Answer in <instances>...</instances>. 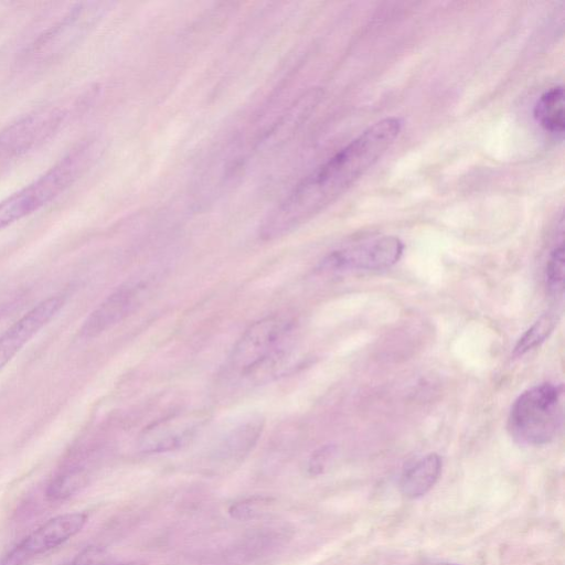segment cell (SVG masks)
<instances>
[{"instance_id": "obj_6", "label": "cell", "mask_w": 565, "mask_h": 565, "mask_svg": "<svg viewBox=\"0 0 565 565\" xmlns=\"http://www.w3.org/2000/svg\"><path fill=\"white\" fill-rule=\"evenodd\" d=\"M66 113L46 106L24 115L0 130V175L47 141L62 126Z\"/></svg>"}, {"instance_id": "obj_8", "label": "cell", "mask_w": 565, "mask_h": 565, "mask_svg": "<svg viewBox=\"0 0 565 565\" xmlns=\"http://www.w3.org/2000/svg\"><path fill=\"white\" fill-rule=\"evenodd\" d=\"M87 515L75 512L57 515L25 536L0 562V565H23L30 558L46 553L77 534Z\"/></svg>"}, {"instance_id": "obj_13", "label": "cell", "mask_w": 565, "mask_h": 565, "mask_svg": "<svg viewBox=\"0 0 565 565\" xmlns=\"http://www.w3.org/2000/svg\"><path fill=\"white\" fill-rule=\"evenodd\" d=\"M441 459L437 454H429L411 468L401 478V491L409 499L426 494L436 483L441 472Z\"/></svg>"}, {"instance_id": "obj_12", "label": "cell", "mask_w": 565, "mask_h": 565, "mask_svg": "<svg viewBox=\"0 0 565 565\" xmlns=\"http://www.w3.org/2000/svg\"><path fill=\"white\" fill-rule=\"evenodd\" d=\"M64 298L41 301L0 335V370L61 310Z\"/></svg>"}, {"instance_id": "obj_15", "label": "cell", "mask_w": 565, "mask_h": 565, "mask_svg": "<svg viewBox=\"0 0 565 565\" xmlns=\"http://www.w3.org/2000/svg\"><path fill=\"white\" fill-rule=\"evenodd\" d=\"M556 323L557 319L554 313L542 315L519 339L513 350V356H522L540 345L551 334Z\"/></svg>"}, {"instance_id": "obj_9", "label": "cell", "mask_w": 565, "mask_h": 565, "mask_svg": "<svg viewBox=\"0 0 565 565\" xmlns=\"http://www.w3.org/2000/svg\"><path fill=\"white\" fill-rule=\"evenodd\" d=\"M202 411L171 414L147 426L139 438V448L146 454L175 450L188 444L206 423Z\"/></svg>"}, {"instance_id": "obj_2", "label": "cell", "mask_w": 565, "mask_h": 565, "mask_svg": "<svg viewBox=\"0 0 565 565\" xmlns=\"http://www.w3.org/2000/svg\"><path fill=\"white\" fill-rule=\"evenodd\" d=\"M295 328V320L282 313L267 316L250 324L228 355V374L249 379L273 367L291 347Z\"/></svg>"}, {"instance_id": "obj_18", "label": "cell", "mask_w": 565, "mask_h": 565, "mask_svg": "<svg viewBox=\"0 0 565 565\" xmlns=\"http://www.w3.org/2000/svg\"><path fill=\"white\" fill-rule=\"evenodd\" d=\"M546 287L553 295L563 290L564 281V244L563 239L552 249L545 269Z\"/></svg>"}, {"instance_id": "obj_20", "label": "cell", "mask_w": 565, "mask_h": 565, "mask_svg": "<svg viewBox=\"0 0 565 565\" xmlns=\"http://www.w3.org/2000/svg\"><path fill=\"white\" fill-rule=\"evenodd\" d=\"M106 553L95 546H90L81 552L74 559L73 565H107Z\"/></svg>"}, {"instance_id": "obj_5", "label": "cell", "mask_w": 565, "mask_h": 565, "mask_svg": "<svg viewBox=\"0 0 565 565\" xmlns=\"http://www.w3.org/2000/svg\"><path fill=\"white\" fill-rule=\"evenodd\" d=\"M103 2H78L47 26L31 44L26 56L32 63L52 62L76 45L105 12Z\"/></svg>"}, {"instance_id": "obj_22", "label": "cell", "mask_w": 565, "mask_h": 565, "mask_svg": "<svg viewBox=\"0 0 565 565\" xmlns=\"http://www.w3.org/2000/svg\"><path fill=\"white\" fill-rule=\"evenodd\" d=\"M107 565H134V564H107Z\"/></svg>"}, {"instance_id": "obj_1", "label": "cell", "mask_w": 565, "mask_h": 565, "mask_svg": "<svg viewBox=\"0 0 565 565\" xmlns=\"http://www.w3.org/2000/svg\"><path fill=\"white\" fill-rule=\"evenodd\" d=\"M403 121L383 118L318 167L277 205L259 227L264 241L282 237L317 215L362 178L398 137Z\"/></svg>"}, {"instance_id": "obj_19", "label": "cell", "mask_w": 565, "mask_h": 565, "mask_svg": "<svg viewBox=\"0 0 565 565\" xmlns=\"http://www.w3.org/2000/svg\"><path fill=\"white\" fill-rule=\"evenodd\" d=\"M334 454L335 448L331 445H326L317 449L308 460V473L311 476L323 473L332 461Z\"/></svg>"}, {"instance_id": "obj_4", "label": "cell", "mask_w": 565, "mask_h": 565, "mask_svg": "<svg viewBox=\"0 0 565 565\" xmlns=\"http://www.w3.org/2000/svg\"><path fill=\"white\" fill-rule=\"evenodd\" d=\"M563 386L543 383L524 391L513 403L508 428L520 444L540 446L552 441L563 423Z\"/></svg>"}, {"instance_id": "obj_7", "label": "cell", "mask_w": 565, "mask_h": 565, "mask_svg": "<svg viewBox=\"0 0 565 565\" xmlns=\"http://www.w3.org/2000/svg\"><path fill=\"white\" fill-rule=\"evenodd\" d=\"M403 250L404 244L398 237L381 236L333 250L322 259L318 269L324 273L385 269L399 260Z\"/></svg>"}, {"instance_id": "obj_16", "label": "cell", "mask_w": 565, "mask_h": 565, "mask_svg": "<svg viewBox=\"0 0 565 565\" xmlns=\"http://www.w3.org/2000/svg\"><path fill=\"white\" fill-rule=\"evenodd\" d=\"M85 483L86 477L82 471L78 469L67 470L51 481L46 495L51 500H62L76 493Z\"/></svg>"}, {"instance_id": "obj_17", "label": "cell", "mask_w": 565, "mask_h": 565, "mask_svg": "<svg viewBox=\"0 0 565 565\" xmlns=\"http://www.w3.org/2000/svg\"><path fill=\"white\" fill-rule=\"evenodd\" d=\"M273 504V499L265 495H253L234 502L228 513L233 519L247 521L260 518Z\"/></svg>"}, {"instance_id": "obj_10", "label": "cell", "mask_w": 565, "mask_h": 565, "mask_svg": "<svg viewBox=\"0 0 565 565\" xmlns=\"http://www.w3.org/2000/svg\"><path fill=\"white\" fill-rule=\"evenodd\" d=\"M147 289L148 284L141 279L122 284L86 318L81 328L82 335L94 338L121 322L141 303Z\"/></svg>"}, {"instance_id": "obj_3", "label": "cell", "mask_w": 565, "mask_h": 565, "mask_svg": "<svg viewBox=\"0 0 565 565\" xmlns=\"http://www.w3.org/2000/svg\"><path fill=\"white\" fill-rule=\"evenodd\" d=\"M93 147L84 142L74 147L41 177L0 202V230L45 206L66 189L86 169Z\"/></svg>"}, {"instance_id": "obj_14", "label": "cell", "mask_w": 565, "mask_h": 565, "mask_svg": "<svg viewBox=\"0 0 565 565\" xmlns=\"http://www.w3.org/2000/svg\"><path fill=\"white\" fill-rule=\"evenodd\" d=\"M534 117L545 131L554 136H563L565 129L563 86H554L540 96L534 106Z\"/></svg>"}, {"instance_id": "obj_11", "label": "cell", "mask_w": 565, "mask_h": 565, "mask_svg": "<svg viewBox=\"0 0 565 565\" xmlns=\"http://www.w3.org/2000/svg\"><path fill=\"white\" fill-rule=\"evenodd\" d=\"M263 428L264 418L258 413H250L236 419L212 451L213 469L226 470L241 463L258 441Z\"/></svg>"}, {"instance_id": "obj_21", "label": "cell", "mask_w": 565, "mask_h": 565, "mask_svg": "<svg viewBox=\"0 0 565 565\" xmlns=\"http://www.w3.org/2000/svg\"><path fill=\"white\" fill-rule=\"evenodd\" d=\"M424 565H456V564H449V563H430V564H424Z\"/></svg>"}]
</instances>
